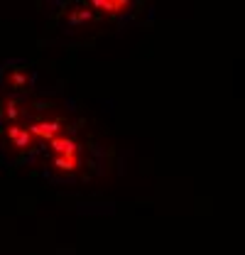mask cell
<instances>
[{
  "mask_svg": "<svg viewBox=\"0 0 245 255\" xmlns=\"http://www.w3.org/2000/svg\"><path fill=\"white\" fill-rule=\"evenodd\" d=\"M96 10L108 12V15H121L130 7V0H89Z\"/></svg>",
  "mask_w": 245,
  "mask_h": 255,
  "instance_id": "1",
  "label": "cell"
}]
</instances>
